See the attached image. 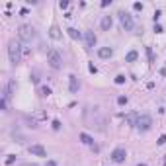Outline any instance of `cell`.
<instances>
[{
  "mask_svg": "<svg viewBox=\"0 0 166 166\" xmlns=\"http://www.w3.org/2000/svg\"><path fill=\"white\" fill-rule=\"evenodd\" d=\"M18 35L22 39L23 43H31L33 39H35V30H33V25L30 23H22L20 27H18Z\"/></svg>",
  "mask_w": 166,
  "mask_h": 166,
  "instance_id": "obj_1",
  "label": "cell"
},
{
  "mask_svg": "<svg viewBox=\"0 0 166 166\" xmlns=\"http://www.w3.org/2000/svg\"><path fill=\"white\" fill-rule=\"evenodd\" d=\"M8 55H10V63L12 65H18L20 61H22V47L18 41H10V45H8Z\"/></svg>",
  "mask_w": 166,
  "mask_h": 166,
  "instance_id": "obj_2",
  "label": "cell"
},
{
  "mask_svg": "<svg viewBox=\"0 0 166 166\" xmlns=\"http://www.w3.org/2000/svg\"><path fill=\"white\" fill-rule=\"evenodd\" d=\"M47 63H49L51 68H61L63 57H61V53L57 51V49H49V51H47Z\"/></svg>",
  "mask_w": 166,
  "mask_h": 166,
  "instance_id": "obj_3",
  "label": "cell"
},
{
  "mask_svg": "<svg viewBox=\"0 0 166 166\" xmlns=\"http://www.w3.org/2000/svg\"><path fill=\"white\" fill-rule=\"evenodd\" d=\"M137 129H139V131H149V129H151V125H152V119H151V115H147V113H143V115H139V117H137Z\"/></svg>",
  "mask_w": 166,
  "mask_h": 166,
  "instance_id": "obj_4",
  "label": "cell"
},
{
  "mask_svg": "<svg viewBox=\"0 0 166 166\" xmlns=\"http://www.w3.org/2000/svg\"><path fill=\"white\" fill-rule=\"evenodd\" d=\"M119 22H121V25L125 27V31H133V27H135L133 18H131L127 12H119Z\"/></svg>",
  "mask_w": 166,
  "mask_h": 166,
  "instance_id": "obj_5",
  "label": "cell"
},
{
  "mask_svg": "<svg viewBox=\"0 0 166 166\" xmlns=\"http://www.w3.org/2000/svg\"><path fill=\"white\" fill-rule=\"evenodd\" d=\"M125 156H127V151H125L123 147H117V149L112 151V160L115 162V164H121V162L125 160Z\"/></svg>",
  "mask_w": 166,
  "mask_h": 166,
  "instance_id": "obj_6",
  "label": "cell"
},
{
  "mask_svg": "<svg viewBox=\"0 0 166 166\" xmlns=\"http://www.w3.org/2000/svg\"><path fill=\"white\" fill-rule=\"evenodd\" d=\"M27 152L33 154V156H47L45 147H41V145H31V147H27Z\"/></svg>",
  "mask_w": 166,
  "mask_h": 166,
  "instance_id": "obj_7",
  "label": "cell"
},
{
  "mask_svg": "<svg viewBox=\"0 0 166 166\" xmlns=\"http://www.w3.org/2000/svg\"><path fill=\"white\" fill-rule=\"evenodd\" d=\"M68 88H70V92H72V94H76V92L80 90V82H78V78H76L74 74L68 76Z\"/></svg>",
  "mask_w": 166,
  "mask_h": 166,
  "instance_id": "obj_8",
  "label": "cell"
},
{
  "mask_svg": "<svg viewBox=\"0 0 166 166\" xmlns=\"http://www.w3.org/2000/svg\"><path fill=\"white\" fill-rule=\"evenodd\" d=\"M84 41H86V47H94L96 45V35H94V31H86V33H84Z\"/></svg>",
  "mask_w": 166,
  "mask_h": 166,
  "instance_id": "obj_9",
  "label": "cell"
},
{
  "mask_svg": "<svg viewBox=\"0 0 166 166\" xmlns=\"http://www.w3.org/2000/svg\"><path fill=\"white\" fill-rule=\"evenodd\" d=\"M112 55H113L112 47H102V49H98V57L100 59H109Z\"/></svg>",
  "mask_w": 166,
  "mask_h": 166,
  "instance_id": "obj_10",
  "label": "cell"
},
{
  "mask_svg": "<svg viewBox=\"0 0 166 166\" xmlns=\"http://www.w3.org/2000/svg\"><path fill=\"white\" fill-rule=\"evenodd\" d=\"M112 23H113V22H112V16H104L100 25H102V30H104V31H107L109 27H112Z\"/></svg>",
  "mask_w": 166,
  "mask_h": 166,
  "instance_id": "obj_11",
  "label": "cell"
},
{
  "mask_svg": "<svg viewBox=\"0 0 166 166\" xmlns=\"http://www.w3.org/2000/svg\"><path fill=\"white\" fill-rule=\"evenodd\" d=\"M137 59H139V53H137V51H129V53L125 55V63H135Z\"/></svg>",
  "mask_w": 166,
  "mask_h": 166,
  "instance_id": "obj_12",
  "label": "cell"
},
{
  "mask_svg": "<svg viewBox=\"0 0 166 166\" xmlns=\"http://www.w3.org/2000/svg\"><path fill=\"white\" fill-rule=\"evenodd\" d=\"M49 35L53 39H61V30L57 27V25H51V30H49Z\"/></svg>",
  "mask_w": 166,
  "mask_h": 166,
  "instance_id": "obj_13",
  "label": "cell"
},
{
  "mask_svg": "<svg viewBox=\"0 0 166 166\" xmlns=\"http://www.w3.org/2000/svg\"><path fill=\"white\" fill-rule=\"evenodd\" d=\"M78 139H80L84 145H92V143H94V139H92L90 135H86V133H80V135H78Z\"/></svg>",
  "mask_w": 166,
  "mask_h": 166,
  "instance_id": "obj_14",
  "label": "cell"
},
{
  "mask_svg": "<svg viewBox=\"0 0 166 166\" xmlns=\"http://www.w3.org/2000/svg\"><path fill=\"white\" fill-rule=\"evenodd\" d=\"M67 33H68V35H70L72 39H78V37H80V33H78V31H76L74 27H68V30H67Z\"/></svg>",
  "mask_w": 166,
  "mask_h": 166,
  "instance_id": "obj_15",
  "label": "cell"
},
{
  "mask_svg": "<svg viewBox=\"0 0 166 166\" xmlns=\"http://www.w3.org/2000/svg\"><path fill=\"white\" fill-rule=\"evenodd\" d=\"M51 94V88L49 86H41V96H49Z\"/></svg>",
  "mask_w": 166,
  "mask_h": 166,
  "instance_id": "obj_16",
  "label": "cell"
},
{
  "mask_svg": "<svg viewBox=\"0 0 166 166\" xmlns=\"http://www.w3.org/2000/svg\"><path fill=\"white\" fill-rule=\"evenodd\" d=\"M117 104H119V106H125V104H127V96H119V98H117Z\"/></svg>",
  "mask_w": 166,
  "mask_h": 166,
  "instance_id": "obj_17",
  "label": "cell"
},
{
  "mask_svg": "<svg viewBox=\"0 0 166 166\" xmlns=\"http://www.w3.org/2000/svg\"><path fill=\"white\" fill-rule=\"evenodd\" d=\"M123 82H125V76H123V74L115 76V84H123Z\"/></svg>",
  "mask_w": 166,
  "mask_h": 166,
  "instance_id": "obj_18",
  "label": "cell"
},
{
  "mask_svg": "<svg viewBox=\"0 0 166 166\" xmlns=\"http://www.w3.org/2000/svg\"><path fill=\"white\" fill-rule=\"evenodd\" d=\"M53 129H55V131H59V129H61V121H59V119L53 121Z\"/></svg>",
  "mask_w": 166,
  "mask_h": 166,
  "instance_id": "obj_19",
  "label": "cell"
},
{
  "mask_svg": "<svg viewBox=\"0 0 166 166\" xmlns=\"http://www.w3.org/2000/svg\"><path fill=\"white\" fill-rule=\"evenodd\" d=\"M59 6H61V10H65V8H68V2H67V0H61Z\"/></svg>",
  "mask_w": 166,
  "mask_h": 166,
  "instance_id": "obj_20",
  "label": "cell"
},
{
  "mask_svg": "<svg viewBox=\"0 0 166 166\" xmlns=\"http://www.w3.org/2000/svg\"><path fill=\"white\" fill-rule=\"evenodd\" d=\"M166 143V135H160L158 137V145H164Z\"/></svg>",
  "mask_w": 166,
  "mask_h": 166,
  "instance_id": "obj_21",
  "label": "cell"
},
{
  "mask_svg": "<svg viewBox=\"0 0 166 166\" xmlns=\"http://www.w3.org/2000/svg\"><path fill=\"white\" fill-rule=\"evenodd\" d=\"M88 70H90V72H94V74H96V72H98V68L94 67V65H88Z\"/></svg>",
  "mask_w": 166,
  "mask_h": 166,
  "instance_id": "obj_22",
  "label": "cell"
},
{
  "mask_svg": "<svg viewBox=\"0 0 166 166\" xmlns=\"http://www.w3.org/2000/svg\"><path fill=\"white\" fill-rule=\"evenodd\" d=\"M133 8H135V10H143V4H141V2H135V4H133Z\"/></svg>",
  "mask_w": 166,
  "mask_h": 166,
  "instance_id": "obj_23",
  "label": "cell"
},
{
  "mask_svg": "<svg viewBox=\"0 0 166 166\" xmlns=\"http://www.w3.org/2000/svg\"><path fill=\"white\" fill-rule=\"evenodd\" d=\"M147 55H149V61H152V51H151V47H147Z\"/></svg>",
  "mask_w": 166,
  "mask_h": 166,
  "instance_id": "obj_24",
  "label": "cell"
},
{
  "mask_svg": "<svg viewBox=\"0 0 166 166\" xmlns=\"http://www.w3.org/2000/svg\"><path fill=\"white\" fill-rule=\"evenodd\" d=\"M109 4H112V0H104V2H102V8H106V6H109Z\"/></svg>",
  "mask_w": 166,
  "mask_h": 166,
  "instance_id": "obj_25",
  "label": "cell"
},
{
  "mask_svg": "<svg viewBox=\"0 0 166 166\" xmlns=\"http://www.w3.org/2000/svg\"><path fill=\"white\" fill-rule=\"evenodd\" d=\"M12 162H14V156L10 154V156H8V158H6V164H12Z\"/></svg>",
  "mask_w": 166,
  "mask_h": 166,
  "instance_id": "obj_26",
  "label": "cell"
},
{
  "mask_svg": "<svg viewBox=\"0 0 166 166\" xmlns=\"http://www.w3.org/2000/svg\"><path fill=\"white\" fill-rule=\"evenodd\" d=\"M154 31H156V33H162V27H160L158 23H156V25H154Z\"/></svg>",
  "mask_w": 166,
  "mask_h": 166,
  "instance_id": "obj_27",
  "label": "cell"
},
{
  "mask_svg": "<svg viewBox=\"0 0 166 166\" xmlns=\"http://www.w3.org/2000/svg\"><path fill=\"white\" fill-rule=\"evenodd\" d=\"M45 166H57V162H55V160H47Z\"/></svg>",
  "mask_w": 166,
  "mask_h": 166,
  "instance_id": "obj_28",
  "label": "cell"
},
{
  "mask_svg": "<svg viewBox=\"0 0 166 166\" xmlns=\"http://www.w3.org/2000/svg\"><path fill=\"white\" fill-rule=\"evenodd\" d=\"M160 166H166V154H164V158H162V162H160Z\"/></svg>",
  "mask_w": 166,
  "mask_h": 166,
  "instance_id": "obj_29",
  "label": "cell"
},
{
  "mask_svg": "<svg viewBox=\"0 0 166 166\" xmlns=\"http://www.w3.org/2000/svg\"><path fill=\"white\" fill-rule=\"evenodd\" d=\"M139 166H147V164H139Z\"/></svg>",
  "mask_w": 166,
  "mask_h": 166,
  "instance_id": "obj_30",
  "label": "cell"
}]
</instances>
